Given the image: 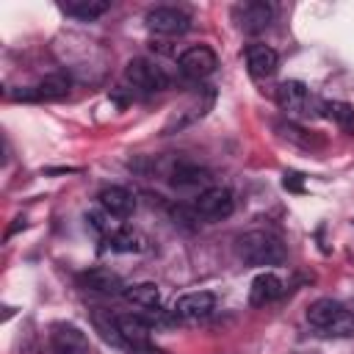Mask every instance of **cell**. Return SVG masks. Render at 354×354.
Instances as JSON below:
<instances>
[{
	"label": "cell",
	"mask_w": 354,
	"mask_h": 354,
	"mask_svg": "<svg viewBox=\"0 0 354 354\" xmlns=\"http://www.w3.org/2000/svg\"><path fill=\"white\" fill-rule=\"evenodd\" d=\"M307 321L324 335H335V337L354 335V313L335 299H315L307 307Z\"/></svg>",
	"instance_id": "obj_1"
},
{
	"label": "cell",
	"mask_w": 354,
	"mask_h": 354,
	"mask_svg": "<svg viewBox=\"0 0 354 354\" xmlns=\"http://www.w3.org/2000/svg\"><path fill=\"white\" fill-rule=\"evenodd\" d=\"M238 254L249 266H279V263H285L282 241L277 235H271V232H263V230L243 232L238 238Z\"/></svg>",
	"instance_id": "obj_2"
},
{
	"label": "cell",
	"mask_w": 354,
	"mask_h": 354,
	"mask_svg": "<svg viewBox=\"0 0 354 354\" xmlns=\"http://www.w3.org/2000/svg\"><path fill=\"white\" fill-rule=\"evenodd\" d=\"M124 80H127L133 88H138V91H147V94L163 91V88L169 86V77H166V72H163L158 64L147 61V58H133V61L124 66Z\"/></svg>",
	"instance_id": "obj_3"
},
{
	"label": "cell",
	"mask_w": 354,
	"mask_h": 354,
	"mask_svg": "<svg viewBox=\"0 0 354 354\" xmlns=\"http://www.w3.org/2000/svg\"><path fill=\"white\" fill-rule=\"evenodd\" d=\"M144 19H147V28L152 33H160V36H180L191 28V17L174 6H155L147 11Z\"/></svg>",
	"instance_id": "obj_4"
},
{
	"label": "cell",
	"mask_w": 354,
	"mask_h": 354,
	"mask_svg": "<svg viewBox=\"0 0 354 354\" xmlns=\"http://www.w3.org/2000/svg\"><path fill=\"white\" fill-rule=\"evenodd\" d=\"M232 207H235L232 194H230V188H224V185H210V188H205V191L196 196V202H194V213L202 216V218H207V221H221V218H227V216L232 213Z\"/></svg>",
	"instance_id": "obj_5"
},
{
	"label": "cell",
	"mask_w": 354,
	"mask_h": 354,
	"mask_svg": "<svg viewBox=\"0 0 354 354\" xmlns=\"http://www.w3.org/2000/svg\"><path fill=\"white\" fill-rule=\"evenodd\" d=\"M277 102L288 116H310L315 97L310 94V88L301 80H285L277 88Z\"/></svg>",
	"instance_id": "obj_6"
},
{
	"label": "cell",
	"mask_w": 354,
	"mask_h": 354,
	"mask_svg": "<svg viewBox=\"0 0 354 354\" xmlns=\"http://www.w3.org/2000/svg\"><path fill=\"white\" fill-rule=\"evenodd\" d=\"M177 64H180V72H183L185 77L202 80V77H207V75H213V72H216L218 58H216V53H213L210 47L196 44V47H188V50L177 58Z\"/></svg>",
	"instance_id": "obj_7"
},
{
	"label": "cell",
	"mask_w": 354,
	"mask_h": 354,
	"mask_svg": "<svg viewBox=\"0 0 354 354\" xmlns=\"http://www.w3.org/2000/svg\"><path fill=\"white\" fill-rule=\"evenodd\" d=\"M69 86H72L69 75L53 72L44 80H39L36 86H30V88H25V91H19L14 97L17 100H30V102H53V100H64L69 94Z\"/></svg>",
	"instance_id": "obj_8"
},
{
	"label": "cell",
	"mask_w": 354,
	"mask_h": 354,
	"mask_svg": "<svg viewBox=\"0 0 354 354\" xmlns=\"http://www.w3.org/2000/svg\"><path fill=\"white\" fill-rule=\"evenodd\" d=\"M232 17H235V22H238V28H241L243 33H260V30H266V28L271 25L274 11H271V6L263 3V0H249V3L235 6Z\"/></svg>",
	"instance_id": "obj_9"
},
{
	"label": "cell",
	"mask_w": 354,
	"mask_h": 354,
	"mask_svg": "<svg viewBox=\"0 0 354 354\" xmlns=\"http://www.w3.org/2000/svg\"><path fill=\"white\" fill-rule=\"evenodd\" d=\"M216 307V296L210 290H194V293H185L174 301V318H183V321H196V318H205L210 315V310Z\"/></svg>",
	"instance_id": "obj_10"
},
{
	"label": "cell",
	"mask_w": 354,
	"mask_h": 354,
	"mask_svg": "<svg viewBox=\"0 0 354 354\" xmlns=\"http://www.w3.org/2000/svg\"><path fill=\"white\" fill-rule=\"evenodd\" d=\"M116 329L124 340V348L130 351H147L149 348V324L141 315H116Z\"/></svg>",
	"instance_id": "obj_11"
},
{
	"label": "cell",
	"mask_w": 354,
	"mask_h": 354,
	"mask_svg": "<svg viewBox=\"0 0 354 354\" xmlns=\"http://www.w3.org/2000/svg\"><path fill=\"white\" fill-rule=\"evenodd\" d=\"M243 58H246L249 75L252 77H260V80L263 77H271L277 72V66H279V55L268 44H249L246 53H243Z\"/></svg>",
	"instance_id": "obj_12"
},
{
	"label": "cell",
	"mask_w": 354,
	"mask_h": 354,
	"mask_svg": "<svg viewBox=\"0 0 354 354\" xmlns=\"http://www.w3.org/2000/svg\"><path fill=\"white\" fill-rule=\"evenodd\" d=\"M53 346L58 354H91L88 337L75 324H55L53 326Z\"/></svg>",
	"instance_id": "obj_13"
},
{
	"label": "cell",
	"mask_w": 354,
	"mask_h": 354,
	"mask_svg": "<svg viewBox=\"0 0 354 354\" xmlns=\"http://www.w3.org/2000/svg\"><path fill=\"white\" fill-rule=\"evenodd\" d=\"M97 199H100V207H102L108 216H113V218H127V216L136 210L133 194H130L127 188H122V185H105Z\"/></svg>",
	"instance_id": "obj_14"
},
{
	"label": "cell",
	"mask_w": 354,
	"mask_h": 354,
	"mask_svg": "<svg viewBox=\"0 0 354 354\" xmlns=\"http://www.w3.org/2000/svg\"><path fill=\"white\" fill-rule=\"evenodd\" d=\"M77 282H80L86 290H91V293H105V296L124 293V285H122L119 274H113L111 268H102V266L83 271V274L77 277Z\"/></svg>",
	"instance_id": "obj_15"
},
{
	"label": "cell",
	"mask_w": 354,
	"mask_h": 354,
	"mask_svg": "<svg viewBox=\"0 0 354 354\" xmlns=\"http://www.w3.org/2000/svg\"><path fill=\"white\" fill-rule=\"evenodd\" d=\"M282 290H285L282 279H279L277 274H271V271H263V274H257V277L252 279V285H249V304H252V307H266V304L277 301V299L282 296Z\"/></svg>",
	"instance_id": "obj_16"
},
{
	"label": "cell",
	"mask_w": 354,
	"mask_h": 354,
	"mask_svg": "<svg viewBox=\"0 0 354 354\" xmlns=\"http://www.w3.org/2000/svg\"><path fill=\"white\" fill-rule=\"evenodd\" d=\"M130 304L141 307V310H158L160 307V290L155 282H136V285H127L124 293H122Z\"/></svg>",
	"instance_id": "obj_17"
},
{
	"label": "cell",
	"mask_w": 354,
	"mask_h": 354,
	"mask_svg": "<svg viewBox=\"0 0 354 354\" xmlns=\"http://www.w3.org/2000/svg\"><path fill=\"white\" fill-rule=\"evenodd\" d=\"M108 8H111L108 0H66V3H61L64 14H69L75 19H83V22H91V19L102 17Z\"/></svg>",
	"instance_id": "obj_18"
},
{
	"label": "cell",
	"mask_w": 354,
	"mask_h": 354,
	"mask_svg": "<svg viewBox=\"0 0 354 354\" xmlns=\"http://www.w3.org/2000/svg\"><path fill=\"white\" fill-rule=\"evenodd\" d=\"M105 243H108L111 252H122V254H127V252H141V249H144V235H138V232L130 230V227H122V230H116L111 238H105Z\"/></svg>",
	"instance_id": "obj_19"
},
{
	"label": "cell",
	"mask_w": 354,
	"mask_h": 354,
	"mask_svg": "<svg viewBox=\"0 0 354 354\" xmlns=\"http://www.w3.org/2000/svg\"><path fill=\"white\" fill-rule=\"evenodd\" d=\"M324 113L337 122L340 130L346 133H354V108L348 102H340V100H332V102H324Z\"/></svg>",
	"instance_id": "obj_20"
},
{
	"label": "cell",
	"mask_w": 354,
	"mask_h": 354,
	"mask_svg": "<svg viewBox=\"0 0 354 354\" xmlns=\"http://www.w3.org/2000/svg\"><path fill=\"white\" fill-rule=\"evenodd\" d=\"M207 180H210L207 171L205 169H196V166H177L174 169V177H171V183L180 185V188H185V185H202Z\"/></svg>",
	"instance_id": "obj_21"
},
{
	"label": "cell",
	"mask_w": 354,
	"mask_h": 354,
	"mask_svg": "<svg viewBox=\"0 0 354 354\" xmlns=\"http://www.w3.org/2000/svg\"><path fill=\"white\" fill-rule=\"evenodd\" d=\"M285 188L301 191V177H299V174H285Z\"/></svg>",
	"instance_id": "obj_22"
}]
</instances>
